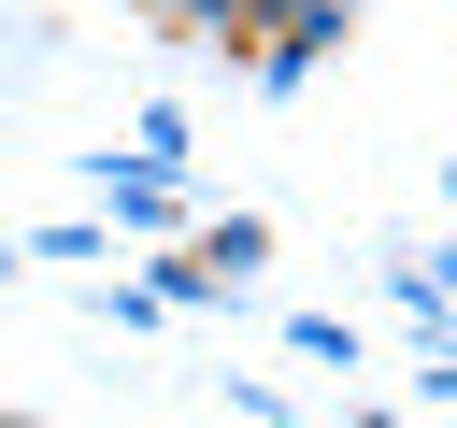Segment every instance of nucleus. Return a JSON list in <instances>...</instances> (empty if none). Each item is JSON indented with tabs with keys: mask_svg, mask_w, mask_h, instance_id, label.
<instances>
[{
	"mask_svg": "<svg viewBox=\"0 0 457 428\" xmlns=\"http://www.w3.org/2000/svg\"><path fill=\"white\" fill-rule=\"evenodd\" d=\"M343 29H357V0H257V86H300Z\"/></svg>",
	"mask_w": 457,
	"mask_h": 428,
	"instance_id": "f257e3e1",
	"label": "nucleus"
},
{
	"mask_svg": "<svg viewBox=\"0 0 457 428\" xmlns=\"http://www.w3.org/2000/svg\"><path fill=\"white\" fill-rule=\"evenodd\" d=\"M100 200H114L129 228H157V214H171V171H143V157H114V143H100Z\"/></svg>",
	"mask_w": 457,
	"mask_h": 428,
	"instance_id": "f03ea898",
	"label": "nucleus"
},
{
	"mask_svg": "<svg viewBox=\"0 0 457 428\" xmlns=\"http://www.w3.org/2000/svg\"><path fill=\"white\" fill-rule=\"evenodd\" d=\"M257 257H271V228H257V214H214V228H200V271H214V285H243Z\"/></svg>",
	"mask_w": 457,
	"mask_h": 428,
	"instance_id": "7ed1b4c3",
	"label": "nucleus"
},
{
	"mask_svg": "<svg viewBox=\"0 0 457 428\" xmlns=\"http://www.w3.org/2000/svg\"><path fill=\"white\" fill-rule=\"evenodd\" d=\"M157 14H171V29H200V43H243V29H257V0H157Z\"/></svg>",
	"mask_w": 457,
	"mask_h": 428,
	"instance_id": "20e7f679",
	"label": "nucleus"
}]
</instances>
